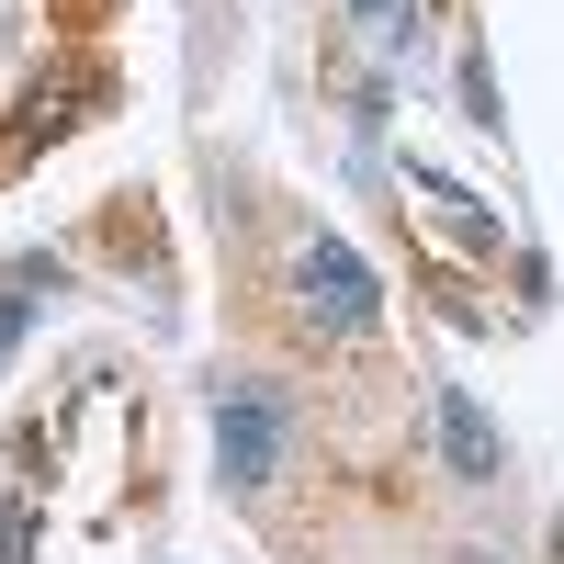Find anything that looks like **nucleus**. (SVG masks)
<instances>
[{
    "instance_id": "3",
    "label": "nucleus",
    "mask_w": 564,
    "mask_h": 564,
    "mask_svg": "<svg viewBox=\"0 0 564 564\" xmlns=\"http://www.w3.org/2000/svg\"><path fill=\"white\" fill-rule=\"evenodd\" d=\"M294 294H305V316L316 327H339V339H361L372 316H384V294H372V271L339 249V238H316L305 260H294Z\"/></svg>"
},
{
    "instance_id": "5",
    "label": "nucleus",
    "mask_w": 564,
    "mask_h": 564,
    "mask_svg": "<svg viewBox=\"0 0 564 564\" xmlns=\"http://www.w3.org/2000/svg\"><path fill=\"white\" fill-rule=\"evenodd\" d=\"M102 249H113V260H159V226L113 204V215H102Z\"/></svg>"
},
{
    "instance_id": "6",
    "label": "nucleus",
    "mask_w": 564,
    "mask_h": 564,
    "mask_svg": "<svg viewBox=\"0 0 564 564\" xmlns=\"http://www.w3.org/2000/svg\"><path fill=\"white\" fill-rule=\"evenodd\" d=\"M23 316H34V294H23V282H12V294H0V350L23 339Z\"/></svg>"
},
{
    "instance_id": "4",
    "label": "nucleus",
    "mask_w": 564,
    "mask_h": 564,
    "mask_svg": "<svg viewBox=\"0 0 564 564\" xmlns=\"http://www.w3.org/2000/svg\"><path fill=\"white\" fill-rule=\"evenodd\" d=\"M441 452H452L463 486H497V417L463 395V384H441Z\"/></svg>"
},
{
    "instance_id": "7",
    "label": "nucleus",
    "mask_w": 564,
    "mask_h": 564,
    "mask_svg": "<svg viewBox=\"0 0 564 564\" xmlns=\"http://www.w3.org/2000/svg\"><path fill=\"white\" fill-rule=\"evenodd\" d=\"M361 12H372V23H384V12H395V0H361Z\"/></svg>"
},
{
    "instance_id": "2",
    "label": "nucleus",
    "mask_w": 564,
    "mask_h": 564,
    "mask_svg": "<svg viewBox=\"0 0 564 564\" xmlns=\"http://www.w3.org/2000/svg\"><path fill=\"white\" fill-rule=\"evenodd\" d=\"M282 441H294V395H282V384H260V372L215 384V475L226 486H271Z\"/></svg>"
},
{
    "instance_id": "1",
    "label": "nucleus",
    "mask_w": 564,
    "mask_h": 564,
    "mask_svg": "<svg viewBox=\"0 0 564 564\" xmlns=\"http://www.w3.org/2000/svg\"><path fill=\"white\" fill-rule=\"evenodd\" d=\"M90 113H113V57H57V68H34L23 102H12V124H0V181H23L45 148H68Z\"/></svg>"
}]
</instances>
